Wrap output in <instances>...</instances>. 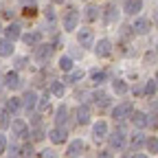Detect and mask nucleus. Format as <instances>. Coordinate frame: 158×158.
Masks as SVG:
<instances>
[{
  "label": "nucleus",
  "mask_w": 158,
  "mask_h": 158,
  "mask_svg": "<svg viewBox=\"0 0 158 158\" xmlns=\"http://www.w3.org/2000/svg\"><path fill=\"white\" fill-rule=\"evenodd\" d=\"M51 92H53L55 97H64V92H66V86H64L62 81H55V84H53V88H51Z\"/></svg>",
  "instance_id": "24"
},
{
  "label": "nucleus",
  "mask_w": 158,
  "mask_h": 158,
  "mask_svg": "<svg viewBox=\"0 0 158 158\" xmlns=\"http://www.w3.org/2000/svg\"><path fill=\"white\" fill-rule=\"evenodd\" d=\"M81 152H84V141H73L70 145H68V156L70 158H77V156H81Z\"/></svg>",
  "instance_id": "13"
},
{
  "label": "nucleus",
  "mask_w": 158,
  "mask_h": 158,
  "mask_svg": "<svg viewBox=\"0 0 158 158\" xmlns=\"http://www.w3.org/2000/svg\"><path fill=\"white\" fill-rule=\"evenodd\" d=\"M22 2H24V5H27V2H31V5H33V2H35V0H22Z\"/></svg>",
  "instance_id": "41"
},
{
  "label": "nucleus",
  "mask_w": 158,
  "mask_h": 158,
  "mask_svg": "<svg viewBox=\"0 0 158 158\" xmlns=\"http://www.w3.org/2000/svg\"><path fill=\"white\" fill-rule=\"evenodd\" d=\"M51 55H53V46L37 44V48H35V59L37 62H46V59H51Z\"/></svg>",
  "instance_id": "6"
},
{
  "label": "nucleus",
  "mask_w": 158,
  "mask_h": 158,
  "mask_svg": "<svg viewBox=\"0 0 158 158\" xmlns=\"http://www.w3.org/2000/svg\"><path fill=\"white\" fill-rule=\"evenodd\" d=\"M20 152H22V154H20L22 158H31V156H33V147H31V145H24Z\"/></svg>",
  "instance_id": "32"
},
{
  "label": "nucleus",
  "mask_w": 158,
  "mask_h": 158,
  "mask_svg": "<svg viewBox=\"0 0 158 158\" xmlns=\"http://www.w3.org/2000/svg\"><path fill=\"white\" fill-rule=\"evenodd\" d=\"M81 77H84V73H81V70H77V73H73L70 81H77V79H81Z\"/></svg>",
  "instance_id": "37"
},
{
  "label": "nucleus",
  "mask_w": 158,
  "mask_h": 158,
  "mask_svg": "<svg viewBox=\"0 0 158 158\" xmlns=\"http://www.w3.org/2000/svg\"><path fill=\"white\" fill-rule=\"evenodd\" d=\"M35 103H37V94H35L33 90L24 92V97H22V106H24V110H27V112H29V110H33V108H35Z\"/></svg>",
  "instance_id": "10"
},
{
  "label": "nucleus",
  "mask_w": 158,
  "mask_h": 158,
  "mask_svg": "<svg viewBox=\"0 0 158 158\" xmlns=\"http://www.w3.org/2000/svg\"><path fill=\"white\" fill-rule=\"evenodd\" d=\"M132 158H147L145 154H136V156H132Z\"/></svg>",
  "instance_id": "40"
},
{
  "label": "nucleus",
  "mask_w": 158,
  "mask_h": 158,
  "mask_svg": "<svg viewBox=\"0 0 158 158\" xmlns=\"http://www.w3.org/2000/svg\"><path fill=\"white\" fill-rule=\"evenodd\" d=\"M66 118H68V110H66V106H59V108H57V116H55L57 127H62V125L66 123Z\"/></svg>",
  "instance_id": "20"
},
{
  "label": "nucleus",
  "mask_w": 158,
  "mask_h": 158,
  "mask_svg": "<svg viewBox=\"0 0 158 158\" xmlns=\"http://www.w3.org/2000/svg\"><path fill=\"white\" fill-rule=\"evenodd\" d=\"M154 81H156V84H158V75H156V79H154Z\"/></svg>",
  "instance_id": "43"
},
{
  "label": "nucleus",
  "mask_w": 158,
  "mask_h": 158,
  "mask_svg": "<svg viewBox=\"0 0 158 158\" xmlns=\"http://www.w3.org/2000/svg\"><path fill=\"white\" fill-rule=\"evenodd\" d=\"M112 88H114V92H116V94H125V92H127V84H125V81H121V79L112 81Z\"/></svg>",
  "instance_id": "23"
},
{
  "label": "nucleus",
  "mask_w": 158,
  "mask_h": 158,
  "mask_svg": "<svg viewBox=\"0 0 158 158\" xmlns=\"http://www.w3.org/2000/svg\"><path fill=\"white\" fill-rule=\"evenodd\" d=\"M5 33H7V40H11V42H13V40L20 37V27H18V24H9V27L5 29Z\"/></svg>",
  "instance_id": "22"
},
{
  "label": "nucleus",
  "mask_w": 158,
  "mask_h": 158,
  "mask_svg": "<svg viewBox=\"0 0 158 158\" xmlns=\"http://www.w3.org/2000/svg\"><path fill=\"white\" fill-rule=\"evenodd\" d=\"M134 112V106L132 103H121V106H116L112 110V116H114V121H123L125 116H130Z\"/></svg>",
  "instance_id": "3"
},
{
  "label": "nucleus",
  "mask_w": 158,
  "mask_h": 158,
  "mask_svg": "<svg viewBox=\"0 0 158 158\" xmlns=\"http://www.w3.org/2000/svg\"><path fill=\"white\" fill-rule=\"evenodd\" d=\"M5 86H7V88H11V90H15V88L20 86V77H18V73H15V70H11V73H7V75H5Z\"/></svg>",
  "instance_id": "12"
},
{
  "label": "nucleus",
  "mask_w": 158,
  "mask_h": 158,
  "mask_svg": "<svg viewBox=\"0 0 158 158\" xmlns=\"http://www.w3.org/2000/svg\"><path fill=\"white\" fill-rule=\"evenodd\" d=\"M130 118H132V123H134L136 127H141V130L149 125V118H147V114H145V112H132V114H130Z\"/></svg>",
  "instance_id": "7"
},
{
  "label": "nucleus",
  "mask_w": 158,
  "mask_h": 158,
  "mask_svg": "<svg viewBox=\"0 0 158 158\" xmlns=\"http://www.w3.org/2000/svg\"><path fill=\"white\" fill-rule=\"evenodd\" d=\"M0 125H2V127H9V112H7V110L0 112Z\"/></svg>",
  "instance_id": "31"
},
{
  "label": "nucleus",
  "mask_w": 158,
  "mask_h": 158,
  "mask_svg": "<svg viewBox=\"0 0 158 158\" xmlns=\"http://www.w3.org/2000/svg\"><path fill=\"white\" fill-rule=\"evenodd\" d=\"M40 106H42V110H46V108H48V97H44L42 101H40Z\"/></svg>",
  "instance_id": "38"
},
{
  "label": "nucleus",
  "mask_w": 158,
  "mask_h": 158,
  "mask_svg": "<svg viewBox=\"0 0 158 158\" xmlns=\"http://www.w3.org/2000/svg\"><path fill=\"white\" fill-rule=\"evenodd\" d=\"M106 20H108V22H114V20H116V9L112 5L106 9Z\"/></svg>",
  "instance_id": "30"
},
{
  "label": "nucleus",
  "mask_w": 158,
  "mask_h": 158,
  "mask_svg": "<svg viewBox=\"0 0 158 158\" xmlns=\"http://www.w3.org/2000/svg\"><path fill=\"white\" fill-rule=\"evenodd\" d=\"M40 158H59V156H57V152H53V149H44L42 154H40Z\"/></svg>",
  "instance_id": "34"
},
{
  "label": "nucleus",
  "mask_w": 158,
  "mask_h": 158,
  "mask_svg": "<svg viewBox=\"0 0 158 158\" xmlns=\"http://www.w3.org/2000/svg\"><path fill=\"white\" fill-rule=\"evenodd\" d=\"M77 42L81 44V48L92 46V44H94V33H92V29H79V33H77Z\"/></svg>",
  "instance_id": "1"
},
{
  "label": "nucleus",
  "mask_w": 158,
  "mask_h": 158,
  "mask_svg": "<svg viewBox=\"0 0 158 158\" xmlns=\"http://www.w3.org/2000/svg\"><path fill=\"white\" fill-rule=\"evenodd\" d=\"M99 158H112V154H110V152H101V154H99Z\"/></svg>",
  "instance_id": "39"
},
{
  "label": "nucleus",
  "mask_w": 158,
  "mask_h": 158,
  "mask_svg": "<svg viewBox=\"0 0 158 158\" xmlns=\"http://www.w3.org/2000/svg\"><path fill=\"white\" fill-rule=\"evenodd\" d=\"M90 77H92V84H103L106 81V73L103 70H92Z\"/></svg>",
  "instance_id": "25"
},
{
  "label": "nucleus",
  "mask_w": 158,
  "mask_h": 158,
  "mask_svg": "<svg viewBox=\"0 0 158 158\" xmlns=\"http://www.w3.org/2000/svg\"><path fill=\"white\" fill-rule=\"evenodd\" d=\"M84 18L88 20V22H94V20L99 18V9H97L94 5H88V7L84 9Z\"/></svg>",
  "instance_id": "21"
},
{
  "label": "nucleus",
  "mask_w": 158,
  "mask_h": 158,
  "mask_svg": "<svg viewBox=\"0 0 158 158\" xmlns=\"http://www.w3.org/2000/svg\"><path fill=\"white\" fill-rule=\"evenodd\" d=\"M46 18H48V24L55 22V13H53V9H46Z\"/></svg>",
  "instance_id": "36"
},
{
  "label": "nucleus",
  "mask_w": 158,
  "mask_h": 158,
  "mask_svg": "<svg viewBox=\"0 0 158 158\" xmlns=\"http://www.w3.org/2000/svg\"><path fill=\"white\" fill-rule=\"evenodd\" d=\"M77 24H79V13L75 11V9H68L66 11V15H64V31H75L77 29Z\"/></svg>",
  "instance_id": "2"
},
{
  "label": "nucleus",
  "mask_w": 158,
  "mask_h": 158,
  "mask_svg": "<svg viewBox=\"0 0 158 158\" xmlns=\"http://www.w3.org/2000/svg\"><path fill=\"white\" fill-rule=\"evenodd\" d=\"M130 29H134V33H138V35H147L149 29H152V24H149V20L138 18V20H134V24H132Z\"/></svg>",
  "instance_id": "4"
},
{
  "label": "nucleus",
  "mask_w": 158,
  "mask_h": 158,
  "mask_svg": "<svg viewBox=\"0 0 158 158\" xmlns=\"http://www.w3.org/2000/svg\"><path fill=\"white\" fill-rule=\"evenodd\" d=\"M123 143H125L123 132H114V134L110 136V145H112V149H121V147H123Z\"/></svg>",
  "instance_id": "15"
},
{
  "label": "nucleus",
  "mask_w": 158,
  "mask_h": 158,
  "mask_svg": "<svg viewBox=\"0 0 158 158\" xmlns=\"http://www.w3.org/2000/svg\"><path fill=\"white\" fill-rule=\"evenodd\" d=\"M94 53H97V57H108L112 53V42L110 40H99V44L94 46Z\"/></svg>",
  "instance_id": "5"
},
{
  "label": "nucleus",
  "mask_w": 158,
  "mask_h": 158,
  "mask_svg": "<svg viewBox=\"0 0 158 158\" xmlns=\"http://www.w3.org/2000/svg\"><path fill=\"white\" fill-rule=\"evenodd\" d=\"M156 88H158V84L152 79V81H147V86H145V92H147V94H154V92H156Z\"/></svg>",
  "instance_id": "33"
},
{
  "label": "nucleus",
  "mask_w": 158,
  "mask_h": 158,
  "mask_svg": "<svg viewBox=\"0 0 158 158\" xmlns=\"http://www.w3.org/2000/svg\"><path fill=\"white\" fill-rule=\"evenodd\" d=\"M22 40H24L27 46H37L40 42H42V35L40 33H27V35H22Z\"/></svg>",
  "instance_id": "18"
},
{
  "label": "nucleus",
  "mask_w": 158,
  "mask_h": 158,
  "mask_svg": "<svg viewBox=\"0 0 158 158\" xmlns=\"http://www.w3.org/2000/svg\"><path fill=\"white\" fill-rule=\"evenodd\" d=\"M147 149H149L152 154H158V138H156V136L147 138Z\"/></svg>",
  "instance_id": "29"
},
{
  "label": "nucleus",
  "mask_w": 158,
  "mask_h": 158,
  "mask_svg": "<svg viewBox=\"0 0 158 158\" xmlns=\"http://www.w3.org/2000/svg\"><path fill=\"white\" fill-rule=\"evenodd\" d=\"M141 9H143V0H127V2H125V13L127 15H134Z\"/></svg>",
  "instance_id": "14"
},
{
  "label": "nucleus",
  "mask_w": 158,
  "mask_h": 158,
  "mask_svg": "<svg viewBox=\"0 0 158 158\" xmlns=\"http://www.w3.org/2000/svg\"><path fill=\"white\" fill-rule=\"evenodd\" d=\"M75 114H77V123H79V125H86V123L90 121V110H88V106H79V108L75 110Z\"/></svg>",
  "instance_id": "9"
},
{
  "label": "nucleus",
  "mask_w": 158,
  "mask_h": 158,
  "mask_svg": "<svg viewBox=\"0 0 158 158\" xmlns=\"http://www.w3.org/2000/svg\"><path fill=\"white\" fill-rule=\"evenodd\" d=\"M59 68H62L64 73L73 70V59L70 57H59Z\"/></svg>",
  "instance_id": "27"
},
{
  "label": "nucleus",
  "mask_w": 158,
  "mask_h": 158,
  "mask_svg": "<svg viewBox=\"0 0 158 158\" xmlns=\"http://www.w3.org/2000/svg\"><path fill=\"white\" fill-rule=\"evenodd\" d=\"M9 125H11V132L15 136H27V123L22 121V118H15V121L9 123Z\"/></svg>",
  "instance_id": "11"
},
{
  "label": "nucleus",
  "mask_w": 158,
  "mask_h": 158,
  "mask_svg": "<svg viewBox=\"0 0 158 158\" xmlns=\"http://www.w3.org/2000/svg\"><path fill=\"white\" fill-rule=\"evenodd\" d=\"M143 143H145V136H143V134H134V136H132V141H130L132 149H138Z\"/></svg>",
  "instance_id": "26"
},
{
  "label": "nucleus",
  "mask_w": 158,
  "mask_h": 158,
  "mask_svg": "<svg viewBox=\"0 0 158 158\" xmlns=\"http://www.w3.org/2000/svg\"><path fill=\"white\" fill-rule=\"evenodd\" d=\"M92 136H94V141H103V138L108 136V125H106V121L94 123V127H92Z\"/></svg>",
  "instance_id": "8"
},
{
  "label": "nucleus",
  "mask_w": 158,
  "mask_h": 158,
  "mask_svg": "<svg viewBox=\"0 0 158 158\" xmlns=\"http://www.w3.org/2000/svg\"><path fill=\"white\" fill-rule=\"evenodd\" d=\"M13 53V42L11 40H0V57H9Z\"/></svg>",
  "instance_id": "17"
},
{
  "label": "nucleus",
  "mask_w": 158,
  "mask_h": 158,
  "mask_svg": "<svg viewBox=\"0 0 158 158\" xmlns=\"http://www.w3.org/2000/svg\"><path fill=\"white\" fill-rule=\"evenodd\" d=\"M53 2H57V5H59V2H64V0H53Z\"/></svg>",
  "instance_id": "42"
},
{
  "label": "nucleus",
  "mask_w": 158,
  "mask_h": 158,
  "mask_svg": "<svg viewBox=\"0 0 158 158\" xmlns=\"http://www.w3.org/2000/svg\"><path fill=\"white\" fill-rule=\"evenodd\" d=\"M18 108H20V99H13V97L9 99V101H7V106H5V110H7V112H11V114H13Z\"/></svg>",
  "instance_id": "28"
},
{
  "label": "nucleus",
  "mask_w": 158,
  "mask_h": 158,
  "mask_svg": "<svg viewBox=\"0 0 158 158\" xmlns=\"http://www.w3.org/2000/svg\"><path fill=\"white\" fill-rule=\"evenodd\" d=\"M48 136H51V141H53V143H57V145L66 141V132H64L62 127H55V130H51V132H48Z\"/></svg>",
  "instance_id": "16"
},
{
  "label": "nucleus",
  "mask_w": 158,
  "mask_h": 158,
  "mask_svg": "<svg viewBox=\"0 0 158 158\" xmlns=\"http://www.w3.org/2000/svg\"><path fill=\"white\" fill-rule=\"evenodd\" d=\"M5 149H7V138H5V134H0V154Z\"/></svg>",
  "instance_id": "35"
},
{
  "label": "nucleus",
  "mask_w": 158,
  "mask_h": 158,
  "mask_svg": "<svg viewBox=\"0 0 158 158\" xmlns=\"http://www.w3.org/2000/svg\"><path fill=\"white\" fill-rule=\"evenodd\" d=\"M92 101H94L99 108H106V106L110 103V97H108L106 92H94V94H92Z\"/></svg>",
  "instance_id": "19"
}]
</instances>
